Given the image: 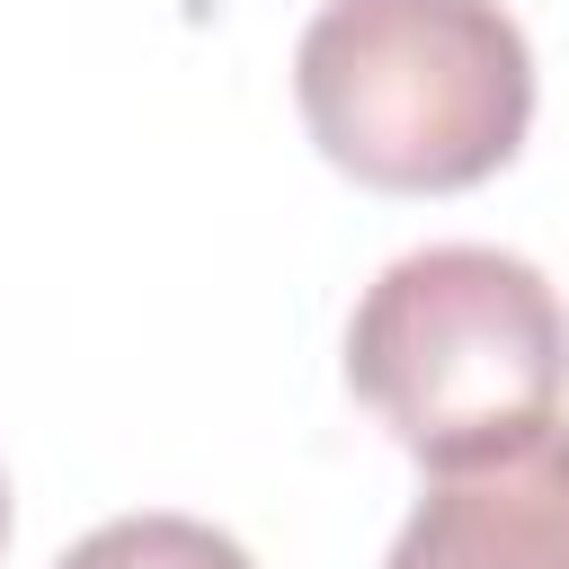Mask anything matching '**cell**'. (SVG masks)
Instances as JSON below:
<instances>
[{
    "label": "cell",
    "instance_id": "6da1fadb",
    "mask_svg": "<svg viewBox=\"0 0 569 569\" xmlns=\"http://www.w3.org/2000/svg\"><path fill=\"white\" fill-rule=\"evenodd\" d=\"M311 142L382 196H453L516 160L533 44L498 0H320L293 44Z\"/></svg>",
    "mask_w": 569,
    "mask_h": 569
},
{
    "label": "cell",
    "instance_id": "7a4b0ae2",
    "mask_svg": "<svg viewBox=\"0 0 569 569\" xmlns=\"http://www.w3.org/2000/svg\"><path fill=\"white\" fill-rule=\"evenodd\" d=\"M347 382L427 471L507 453L569 400V302L516 249L427 240L365 284Z\"/></svg>",
    "mask_w": 569,
    "mask_h": 569
},
{
    "label": "cell",
    "instance_id": "3957f363",
    "mask_svg": "<svg viewBox=\"0 0 569 569\" xmlns=\"http://www.w3.org/2000/svg\"><path fill=\"white\" fill-rule=\"evenodd\" d=\"M382 569H569V418L507 453L427 471Z\"/></svg>",
    "mask_w": 569,
    "mask_h": 569
},
{
    "label": "cell",
    "instance_id": "277c9868",
    "mask_svg": "<svg viewBox=\"0 0 569 569\" xmlns=\"http://www.w3.org/2000/svg\"><path fill=\"white\" fill-rule=\"evenodd\" d=\"M53 569H258V560H249L222 525L151 507V516H116V525L80 533Z\"/></svg>",
    "mask_w": 569,
    "mask_h": 569
},
{
    "label": "cell",
    "instance_id": "5b68a950",
    "mask_svg": "<svg viewBox=\"0 0 569 569\" xmlns=\"http://www.w3.org/2000/svg\"><path fill=\"white\" fill-rule=\"evenodd\" d=\"M0 551H9V471H0Z\"/></svg>",
    "mask_w": 569,
    "mask_h": 569
}]
</instances>
